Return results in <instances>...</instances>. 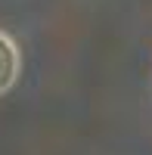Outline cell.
Listing matches in <instances>:
<instances>
[{"instance_id":"1","label":"cell","mask_w":152,"mask_h":155,"mask_svg":"<svg viewBox=\"0 0 152 155\" xmlns=\"http://www.w3.org/2000/svg\"><path fill=\"white\" fill-rule=\"evenodd\" d=\"M19 68H22V56H19L16 41H12L6 31H0V93H6V90L16 84Z\"/></svg>"}]
</instances>
